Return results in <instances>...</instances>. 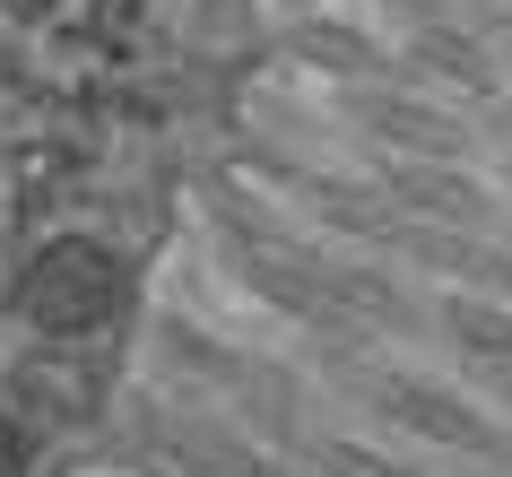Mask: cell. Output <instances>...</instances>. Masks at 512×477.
<instances>
[{
	"label": "cell",
	"instance_id": "obj_1",
	"mask_svg": "<svg viewBox=\"0 0 512 477\" xmlns=\"http://www.w3.org/2000/svg\"><path fill=\"white\" fill-rule=\"evenodd\" d=\"M122 295H131V269L113 261L105 243H87V235L44 243L27 261V278H18V304H27V321H44V330H96V321L122 313Z\"/></svg>",
	"mask_w": 512,
	"mask_h": 477
},
{
	"label": "cell",
	"instance_id": "obj_2",
	"mask_svg": "<svg viewBox=\"0 0 512 477\" xmlns=\"http://www.w3.org/2000/svg\"><path fill=\"white\" fill-rule=\"evenodd\" d=\"M504 131H512V113H504Z\"/></svg>",
	"mask_w": 512,
	"mask_h": 477
}]
</instances>
